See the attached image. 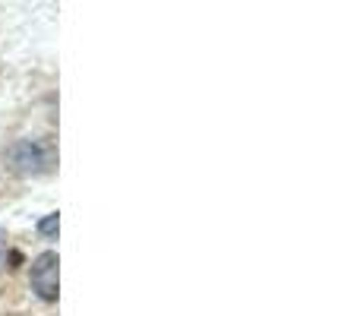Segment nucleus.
<instances>
[{
  "label": "nucleus",
  "mask_w": 360,
  "mask_h": 316,
  "mask_svg": "<svg viewBox=\"0 0 360 316\" xmlns=\"http://www.w3.org/2000/svg\"><path fill=\"white\" fill-rule=\"evenodd\" d=\"M6 168L22 177H35V174H48L54 168V149L38 139H19L6 152Z\"/></svg>",
  "instance_id": "f257e3e1"
},
{
  "label": "nucleus",
  "mask_w": 360,
  "mask_h": 316,
  "mask_svg": "<svg viewBox=\"0 0 360 316\" xmlns=\"http://www.w3.org/2000/svg\"><path fill=\"white\" fill-rule=\"evenodd\" d=\"M57 266H60V260H57V253H41L35 256V263H32V291L38 294L41 301H57Z\"/></svg>",
  "instance_id": "f03ea898"
},
{
  "label": "nucleus",
  "mask_w": 360,
  "mask_h": 316,
  "mask_svg": "<svg viewBox=\"0 0 360 316\" xmlns=\"http://www.w3.org/2000/svg\"><path fill=\"white\" fill-rule=\"evenodd\" d=\"M57 228H60V222H57V215H48L38 222V234L41 237H57Z\"/></svg>",
  "instance_id": "7ed1b4c3"
},
{
  "label": "nucleus",
  "mask_w": 360,
  "mask_h": 316,
  "mask_svg": "<svg viewBox=\"0 0 360 316\" xmlns=\"http://www.w3.org/2000/svg\"><path fill=\"white\" fill-rule=\"evenodd\" d=\"M6 250H10V244H6V234L0 231V266H4V260H6Z\"/></svg>",
  "instance_id": "20e7f679"
}]
</instances>
